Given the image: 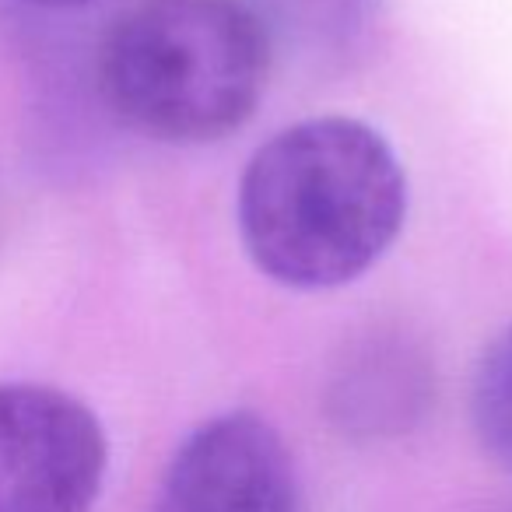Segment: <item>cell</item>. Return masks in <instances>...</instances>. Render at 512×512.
Returning <instances> with one entry per match:
<instances>
[{
	"label": "cell",
	"mask_w": 512,
	"mask_h": 512,
	"mask_svg": "<svg viewBox=\"0 0 512 512\" xmlns=\"http://www.w3.org/2000/svg\"><path fill=\"white\" fill-rule=\"evenodd\" d=\"M435 362L400 327H369L344 341L323 386V414L351 442H393L435 407Z\"/></svg>",
	"instance_id": "cell-5"
},
{
	"label": "cell",
	"mask_w": 512,
	"mask_h": 512,
	"mask_svg": "<svg viewBox=\"0 0 512 512\" xmlns=\"http://www.w3.org/2000/svg\"><path fill=\"white\" fill-rule=\"evenodd\" d=\"M505 512H512V509H505Z\"/></svg>",
	"instance_id": "cell-10"
},
{
	"label": "cell",
	"mask_w": 512,
	"mask_h": 512,
	"mask_svg": "<svg viewBox=\"0 0 512 512\" xmlns=\"http://www.w3.org/2000/svg\"><path fill=\"white\" fill-rule=\"evenodd\" d=\"M4 221H8V197H4V183H0V232H4Z\"/></svg>",
	"instance_id": "cell-9"
},
{
	"label": "cell",
	"mask_w": 512,
	"mask_h": 512,
	"mask_svg": "<svg viewBox=\"0 0 512 512\" xmlns=\"http://www.w3.org/2000/svg\"><path fill=\"white\" fill-rule=\"evenodd\" d=\"M271 50L309 64H337L369 39L383 0H246Z\"/></svg>",
	"instance_id": "cell-6"
},
{
	"label": "cell",
	"mask_w": 512,
	"mask_h": 512,
	"mask_svg": "<svg viewBox=\"0 0 512 512\" xmlns=\"http://www.w3.org/2000/svg\"><path fill=\"white\" fill-rule=\"evenodd\" d=\"M271 60L246 0H134L102 32L95 85L123 127L186 148L246 127Z\"/></svg>",
	"instance_id": "cell-2"
},
{
	"label": "cell",
	"mask_w": 512,
	"mask_h": 512,
	"mask_svg": "<svg viewBox=\"0 0 512 512\" xmlns=\"http://www.w3.org/2000/svg\"><path fill=\"white\" fill-rule=\"evenodd\" d=\"M151 512H299L295 460L267 418L218 414L179 442Z\"/></svg>",
	"instance_id": "cell-4"
},
{
	"label": "cell",
	"mask_w": 512,
	"mask_h": 512,
	"mask_svg": "<svg viewBox=\"0 0 512 512\" xmlns=\"http://www.w3.org/2000/svg\"><path fill=\"white\" fill-rule=\"evenodd\" d=\"M470 418L484 453L512 474V323L484 348L477 362Z\"/></svg>",
	"instance_id": "cell-7"
},
{
	"label": "cell",
	"mask_w": 512,
	"mask_h": 512,
	"mask_svg": "<svg viewBox=\"0 0 512 512\" xmlns=\"http://www.w3.org/2000/svg\"><path fill=\"white\" fill-rule=\"evenodd\" d=\"M29 8H43V11H78L88 4H99V0H22Z\"/></svg>",
	"instance_id": "cell-8"
},
{
	"label": "cell",
	"mask_w": 512,
	"mask_h": 512,
	"mask_svg": "<svg viewBox=\"0 0 512 512\" xmlns=\"http://www.w3.org/2000/svg\"><path fill=\"white\" fill-rule=\"evenodd\" d=\"M102 421L43 383H0V512H88L106 481Z\"/></svg>",
	"instance_id": "cell-3"
},
{
	"label": "cell",
	"mask_w": 512,
	"mask_h": 512,
	"mask_svg": "<svg viewBox=\"0 0 512 512\" xmlns=\"http://www.w3.org/2000/svg\"><path fill=\"white\" fill-rule=\"evenodd\" d=\"M235 218L260 274L299 292L341 288L362 278L404 228V165L369 123L302 120L249 158Z\"/></svg>",
	"instance_id": "cell-1"
}]
</instances>
